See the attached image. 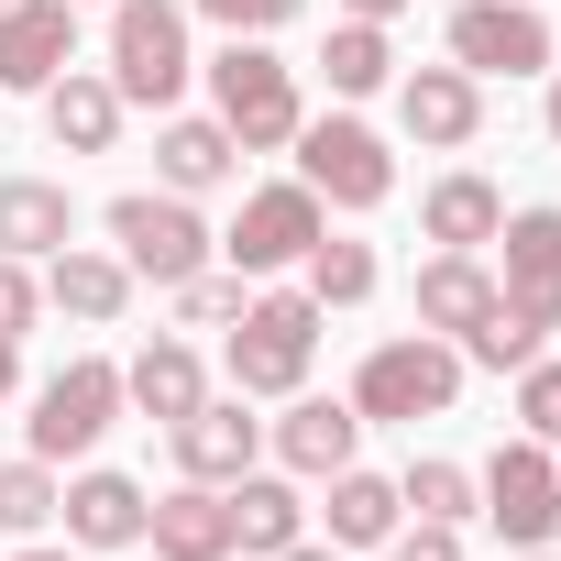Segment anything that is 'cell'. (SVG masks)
<instances>
[{
    "instance_id": "cell-37",
    "label": "cell",
    "mask_w": 561,
    "mask_h": 561,
    "mask_svg": "<svg viewBox=\"0 0 561 561\" xmlns=\"http://www.w3.org/2000/svg\"><path fill=\"white\" fill-rule=\"evenodd\" d=\"M331 12H342V23H397L408 0H331Z\"/></svg>"
},
{
    "instance_id": "cell-19",
    "label": "cell",
    "mask_w": 561,
    "mask_h": 561,
    "mask_svg": "<svg viewBox=\"0 0 561 561\" xmlns=\"http://www.w3.org/2000/svg\"><path fill=\"white\" fill-rule=\"evenodd\" d=\"M495 220H506V187H495L484 165H440V176L419 187V242H430V253H484Z\"/></svg>"
},
{
    "instance_id": "cell-6",
    "label": "cell",
    "mask_w": 561,
    "mask_h": 561,
    "mask_svg": "<svg viewBox=\"0 0 561 561\" xmlns=\"http://www.w3.org/2000/svg\"><path fill=\"white\" fill-rule=\"evenodd\" d=\"M122 419H133V408H122V364H111V353H67V364H56V375L34 386L23 451L67 473V462H89V451H100V440H111Z\"/></svg>"
},
{
    "instance_id": "cell-8",
    "label": "cell",
    "mask_w": 561,
    "mask_h": 561,
    "mask_svg": "<svg viewBox=\"0 0 561 561\" xmlns=\"http://www.w3.org/2000/svg\"><path fill=\"white\" fill-rule=\"evenodd\" d=\"M320 231H331V209H320L309 176H264V187H242V209H231V231H220V264L242 275V287H275V275L309 264Z\"/></svg>"
},
{
    "instance_id": "cell-11",
    "label": "cell",
    "mask_w": 561,
    "mask_h": 561,
    "mask_svg": "<svg viewBox=\"0 0 561 561\" xmlns=\"http://www.w3.org/2000/svg\"><path fill=\"white\" fill-rule=\"evenodd\" d=\"M484 253H495V298H506V309L550 342V331H561V209H550V198L506 209Z\"/></svg>"
},
{
    "instance_id": "cell-23",
    "label": "cell",
    "mask_w": 561,
    "mask_h": 561,
    "mask_svg": "<svg viewBox=\"0 0 561 561\" xmlns=\"http://www.w3.org/2000/svg\"><path fill=\"white\" fill-rule=\"evenodd\" d=\"M309 517H320V539H331V550H386L408 506H397V473H375V462H342V473L320 484V506H309Z\"/></svg>"
},
{
    "instance_id": "cell-41",
    "label": "cell",
    "mask_w": 561,
    "mask_h": 561,
    "mask_svg": "<svg viewBox=\"0 0 561 561\" xmlns=\"http://www.w3.org/2000/svg\"><path fill=\"white\" fill-rule=\"evenodd\" d=\"M0 397H23V342H0Z\"/></svg>"
},
{
    "instance_id": "cell-4",
    "label": "cell",
    "mask_w": 561,
    "mask_h": 561,
    "mask_svg": "<svg viewBox=\"0 0 561 561\" xmlns=\"http://www.w3.org/2000/svg\"><path fill=\"white\" fill-rule=\"evenodd\" d=\"M462 342H440V331H386L364 364H353V419L364 430H419V419H451L462 408Z\"/></svg>"
},
{
    "instance_id": "cell-13",
    "label": "cell",
    "mask_w": 561,
    "mask_h": 561,
    "mask_svg": "<svg viewBox=\"0 0 561 561\" xmlns=\"http://www.w3.org/2000/svg\"><path fill=\"white\" fill-rule=\"evenodd\" d=\"M78 34H89L78 0H0V100H45L78 67Z\"/></svg>"
},
{
    "instance_id": "cell-20",
    "label": "cell",
    "mask_w": 561,
    "mask_h": 561,
    "mask_svg": "<svg viewBox=\"0 0 561 561\" xmlns=\"http://www.w3.org/2000/svg\"><path fill=\"white\" fill-rule=\"evenodd\" d=\"M220 495H231V550H242V561H275L287 539H309V484H298V473L253 462V473H231Z\"/></svg>"
},
{
    "instance_id": "cell-17",
    "label": "cell",
    "mask_w": 561,
    "mask_h": 561,
    "mask_svg": "<svg viewBox=\"0 0 561 561\" xmlns=\"http://www.w3.org/2000/svg\"><path fill=\"white\" fill-rule=\"evenodd\" d=\"M133 298H144V275H133L111 242H56V253H45V309H56V320H78V331H122Z\"/></svg>"
},
{
    "instance_id": "cell-29",
    "label": "cell",
    "mask_w": 561,
    "mask_h": 561,
    "mask_svg": "<svg viewBox=\"0 0 561 561\" xmlns=\"http://www.w3.org/2000/svg\"><path fill=\"white\" fill-rule=\"evenodd\" d=\"M298 287H309L320 309H364V298L386 287V264H375V242H342V231H320V242H309V264H298Z\"/></svg>"
},
{
    "instance_id": "cell-16",
    "label": "cell",
    "mask_w": 561,
    "mask_h": 561,
    "mask_svg": "<svg viewBox=\"0 0 561 561\" xmlns=\"http://www.w3.org/2000/svg\"><path fill=\"white\" fill-rule=\"evenodd\" d=\"M165 462L187 473V484H231V473H253L264 462V419H253V397H198L176 430H165Z\"/></svg>"
},
{
    "instance_id": "cell-30",
    "label": "cell",
    "mask_w": 561,
    "mask_h": 561,
    "mask_svg": "<svg viewBox=\"0 0 561 561\" xmlns=\"http://www.w3.org/2000/svg\"><path fill=\"white\" fill-rule=\"evenodd\" d=\"M56 495H67V473L34 462V451H12V462H0V539H45L56 528Z\"/></svg>"
},
{
    "instance_id": "cell-33",
    "label": "cell",
    "mask_w": 561,
    "mask_h": 561,
    "mask_svg": "<svg viewBox=\"0 0 561 561\" xmlns=\"http://www.w3.org/2000/svg\"><path fill=\"white\" fill-rule=\"evenodd\" d=\"M506 386H517V397H506V408H517V430L561 451V353H528V364H517Z\"/></svg>"
},
{
    "instance_id": "cell-5",
    "label": "cell",
    "mask_w": 561,
    "mask_h": 561,
    "mask_svg": "<svg viewBox=\"0 0 561 561\" xmlns=\"http://www.w3.org/2000/svg\"><path fill=\"white\" fill-rule=\"evenodd\" d=\"M287 154H298V176L320 187V209H342V220H375V209L397 198V144H386L364 111H342V100L309 111Z\"/></svg>"
},
{
    "instance_id": "cell-12",
    "label": "cell",
    "mask_w": 561,
    "mask_h": 561,
    "mask_svg": "<svg viewBox=\"0 0 561 561\" xmlns=\"http://www.w3.org/2000/svg\"><path fill=\"white\" fill-rule=\"evenodd\" d=\"M264 462L298 473V484H331L342 462H364V419H353V397H320V386L275 397V419H264Z\"/></svg>"
},
{
    "instance_id": "cell-10",
    "label": "cell",
    "mask_w": 561,
    "mask_h": 561,
    "mask_svg": "<svg viewBox=\"0 0 561 561\" xmlns=\"http://www.w3.org/2000/svg\"><path fill=\"white\" fill-rule=\"evenodd\" d=\"M561 23L550 0H451V67L462 78H550Z\"/></svg>"
},
{
    "instance_id": "cell-18",
    "label": "cell",
    "mask_w": 561,
    "mask_h": 561,
    "mask_svg": "<svg viewBox=\"0 0 561 561\" xmlns=\"http://www.w3.org/2000/svg\"><path fill=\"white\" fill-rule=\"evenodd\" d=\"M154 187L220 198V187H242V144H231L209 111H165V122H154Z\"/></svg>"
},
{
    "instance_id": "cell-2",
    "label": "cell",
    "mask_w": 561,
    "mask_h": 561,
    "mask_svg": "<svg viewBox=\"0 0 561 561\" xmlns=\"http://www.w3.org/2000/svg\"><path fill=\"white\" fill-rule=\"evenodd\" d=\"M100 67H111V89L133 100V111H187V89H198V12L187 0H111L100 12Z\"/></svg>"
},
{
    "instance_id": "cell-14",
    "label": "cell",
    "mask_w": 561,
    "mask_h": 561,
    "mask_svg": "<svg viewBox=\"0 0 561 561\" xmlns=\"http://www.w3.org/2000/svg\"><path fill=\"white\" fill-rule=\"evenodd\" d=\"M144 517H154V495H144L133 473H111V462H67V495H56V528H67V550H89V561H111V550H144Z\"/></svg>"
},
{
    "instance_id": "cell-36",
    "label": "cell",
    "mask_w": 561,
    "mask_h": 561,
    "mask_svg": "<svg viewBox=\"0 0 561 561\" xmlns=\"http://www.w3.org/2000/svg\"><path fill=\"white\" fill-rule=\"evenodd\" d=\"M386 561H462V528H430V517H397Z\"/></svg>"
},
{
    "instance_id": "cell-39",
    "label": "cell",
    "mask_w": 561,
    "mask_h": 561,
    "mask_svg": "<svg viewBox=\"0 0 561 561\" xmlns=\"http://www.w3.org/2000/svg\"><path fill=\"white\" fill-rule=\"evenodd\" d=\"M275 561H353V550H331V539H287Z\"/></svg>"
},
{
    "instance_id": "cell-1",
    "label": "cell",
    "mask_w": 561,
    "mask_h": 561,
    "mask_svg": "<svg viewBox=\"0 0 561 561\" xmlns=\"http://www.w3.org/2000/svg\"><path fill=\"white\" fill-rule=\"evenodd\" d=\"M198 89H209V122L242 154H287L298 122H309V89L275 56V34H220V56H198Z\"/></svg>"
},
{
    "instance_id": "cell-21",
    "label": "cell",
    "mask_w": 561,
    "mask_h": 561,
    "mask_svg": "<svg viewBox=\"0 0 561 561\" xmlns=\"http://www.w3.org/2000/svg\"><path fill=\"white\" fill-rule=\"evenodd\" d=\"M198 397H209V364H198V342H187V331H154V342L122 364V408H133V419H154V430H176Z\"/></svg>"
},
{
    "instance_id": "cell-38",
    "label": "cell",
    "mask_w": 561,
    "mask_h": 561,
    "mask_svg": "<svg viewBox=\"0 0 561 561\" xmlns=\"http://www.w3.org/2000/svg\"><path fill=\"white\" fill-rule=\"evenodd\" d=\"M539 133H550V144H561V67H550V78H539Z\"/></svg>"
},
{
    "instance_id": "cell-34",
    "label": "cell",
    "mask_w": 561,
    "mask_h": 561,
    "mask_svg": "<svg viewBox=\"0 0 561 561\" xmlns=\"http://www.w3.org/2000/svg\"><path fill=\"white\" fill-rule=\"evenodd\" d=\"M34 320H45V264L0 253V342H34Z\"/></svg>"
},
{
    "instance_id": "cell-22",
    "label": "cell",
    "mask_w": 561,
    "mask_h": 561,
    "mask_svg": "<svg viewBox=\"0 0 561 561\" xmlns=\"http://www.w3.org/2000/svg\"><path fill=\"white\" fill-rule=\"evenodd\" d=\"M122 122H133V100L111 89V67H67V78L45 89V133H56V154H122Z\"/></svg>"
},
{
    "instance_id": "cell-9",
    "label": "cell",
    "mask_w": 561,
    "mask_h": 561,
    "mask_svg": "<svg viewBox=\"0 0 561 561\" xmlns=\"http://www.w3.org/2000/svg\"><path fill=\"white\" fill-rule=\"evenodd\" d=\"M473 517L506 539V550H561V451L550 440H495L473 462Z\"/></svg>"
},
{
    "instance_id": "cell-43",
    "label": "cell",
    "mask_w": 561,
    "mask_h": 561,
    "mask_svg": "<svg viewBox=\"0 0 561 561\" xmlns=\"http://www.w3.org/2000/svg\"><path fill=\"white\" fill-rule=\"evenodd\" d=\"M78 12H111V0H78Z\"/></svg>"
},
{
    "instance_id": "cell-31",
    "label": "cell",
    "mask_w": 561,
    "mask_h": 561,
    "mask_svg": "<svg viewBox=\"0 0 561 561\" xmlns=\"http://www.w3.org/2000/svg\"><path fill=\"white\" fill-rule=\"evenodd\" d=\"M242 298H253V287H242L231 264H198L187 287H165V320H176V331H231V320H242Z\"/></svg>"
},
{
    "instance_id": "cell-40",
    "label": "cell",
    "mask_w": 561,
    "mask_h": 561,
    "mask_svg": "<svg viewBox=\"0 0 561 561\" xmlns=\"http://www.w3.org/2000/svg\"><path fill=\"white\" fill-rule=\"evenodd\" d=\"M12 561H78L67 539H12Z\"/></svg>"
},
{
    "instance_id": "cell-27",
    "label": "cell",
    "mask_w": 561,
    "mask_h": 561,
    "mask_svg": "<svg viewBox=\"0 0 561 561\" xmlns=\"http://www.w3.org/2000/svg\"><path fill=\"white\" fill-rule=\"evenodd\" d=\"M484 309H495V264H484V253H430V264H419V331L462 342Z\"/></svg>"
},
{
    "instance_id": "cell-26",
    "label": "cell",
    "mask_w": 561,
    "mask_h": 561,
    "mask_svg": "<svg viewBox=\"0 0 561 561\" xmlns=\"http://www.w3.org/2000/svg\"><path fill=\"white\" fill-rule=\"evenodd\" d=\"M56 242H78V198H67V176H0V253L45 264Z\"/></svg>"
},
{
    "instance_id": "cell-42",
    "label": "cell",
    "mask_w": 561,
    "mask_h": 561,
    "mask_svg": "<svg viewBox=\"0 0 561 561\" xmlns=\"http://www.w3.org/2000/svg\"><path fill=\"white\" fill-rule=\"evenodd\" d=\"M506 561H561V550H506Z\"/></svg>"
},
{
    "instance_id": "cell-35",
    "label": "cell",
    "mask_w": 561,
    "mask_h": 561,
    "mask_svg": "<svg viewBox=\"0 0 561 561\" xmlns=\"http://www.w3.org/2000/svg\"><path fill=\"white\" fill-rule=\"evenodd\" d=\"M187 12H198V23H220V34H287L309 0H187Z\"/></svg>"
},
{
    "instance_id": "cell-25",
    "label": "cell",
    "mask_w": 561,
    "mask_h": 561,
    "mask_svg": "<svg viewBox=\"0 0 561 561\" xmlns=\"http://www.w3.org/2000/svg\"><path fill=\"white\" fill-rule=\"evenodd\" d=\"M309 67L331 78V100H342V111H364V100H386V89H397V23H331Z\"/></svg>"
},
{
    "instance_id": "cell-3",
    "label": "cell",
    "mask_w": 561,
    "mask_h": 561,
    "mask_svg": "<svg viewBox=\"0 0 561 561\" xmlns=\"http://www.w3.org/2000/svg\"><path fill=\"white\" fill-rule=\"evenodd\" d=\"M320 331H331V309H320L309 287H253L242 320L220 331V375H231V397H253V408L298 397L309 364H320Z\"/></svg>"
},
{
    "instance_id": "cell-7",
    "label": "cell",
    "mask_w": 561,
    "mask_h": 561,
    "mask_svg": "<svg viewBox=\"0 0 561 561\" xmlns=\"http://www.w3.org/2000/svg\"><path fill=\"white\" fill-rule=\"evenodd\" d=\"M100 231H111V253L144 275V287H187L198 264H220V231H209L198 198H176V187H122V198L100 209Z\"/></svg>"
},
{
    "instance_id": "cell-32",
    "label": "cell",
    "mask_w": 561,
    "mask_h": 561,
    "mask_svg": "<svg viewBox=\"0 0 561 561\" xmlns=\"http://www.w3.org/2000/svg\"><path fill=\"white\" fill-rule=\"evenodd\" d=\"M528 353H550V342H539V331H528V320H517L506 298H495V309H484V320L462 331V364H473V375H517Z\"/></svg>"
},
{
    "instance_id": "cell-28",
    "label": "cell",
    "mask_w": 561,
    "mask_h": 561,
    "mask_svg": "<svg viewBox=\"0 0 561 561\" xmlns=\"http://www.w3.org/2000/svg\"><path fill=\"white\" fill-rule=\"evenodd\" d=\"M397 506H408V517H430V528H473V462H451V451H408Z\"/></svg>"
},
{
    "instance_id": "cell-15",
    "label": "cell",
    "mask_w": 561,
    "mask_h": 561,
    "mask_svg": "<svg viewBox=\"0 0 561 561\" xmlns=\"http://www.w3.org/2000/svg\"><path fill=\"white\" fill-rule=\"evenodd\" d=\"M386 100H397V133H408L419 154H462V144L484 133V78H462L451 56H440V67H397Z\"/></svg>"
},
{
    "instance_id": "cell-24",
    "label": "cell",
    "mask_w": 561,
    "mask_h": 561,
    "mask_svg": "<svg viewBox=\"0 0 561 561\" xmlns=\"http://www.w3.org/2000/svg\"><path fill=\"white\" fill-rule=\"evenodd\" d=\"M144 539H154V561H231V495L220 484H165L154 495V517H144Z\"/></svg>"
}]
</instances>
